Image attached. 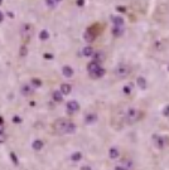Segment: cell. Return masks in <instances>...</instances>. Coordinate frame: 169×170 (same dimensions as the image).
I'll use <instances>...</instances> for the list:
<instances>
[{
	"mask_svg": "<svg viewBox=\"0 0 169 170\" xmlns=\"http://www.w3.org/2000/svg\"><path fill=\"white\" fill-rule=\"evenodd\" d=\"M125 29L124 26H114L112 28V35L114 37H121L122 34H124Z\"/></svg>",
	"mask_w": 169,
	"mask_h": 170,
	"instance_id": "obj_16",
	"label": "cell"
},
{
	"mask_svg": "<svg viewBox=\"0 0 169 170\" xmlns=\"http://www.w3.org/2000/svg\"><path fill=\"white\" fill-rule=\"evenodd\" d=\"M30 83H32V86H33V87H42V85H43L39 78H32Z\"/></svg>",
	"mask_w": 169,
	"mask_h": 170,
	"instance_id": "obj_26",
	"label": "cell"
},
{
	"mask_svg": "<svg viewBox=\"0 0 169 170\" xmlns=\"http://www.w3.org/2000/svg\"><path fill=\"white\" fill-rule=\"evenodd\" d=\"M11 121H13L14 124H22V121H23V120H22V117H20V116H18V115H17V116H13Z\"/></svg>",
	"mask_w": 169,
	"mask_h": 170,
	"instance_id": "obj_29",
	"label": "cell"
},
{
	"mask_svg": "<svg viewBox=\"0 0 169 170\" xmlns=\"http://www.w3.org/2000/svg\"><path fill=\"white\" fill-rule=\"evenodd\" d=\"M82 159V153H80V151H77V153H73L71 155V160L72 161H80Z\"/></svg>",
	"mask_w": 169,
	"mask_h": 170,
	"instance_id": "obj_23",
	"label": "cell"
},
{
	"mask_svg": "<svg viewBox=\"0 0 169 170\" xmlns=\"http://www.w3.org/2000/svg\"><path fill=\"white\" fill-rule=\"evenodd\" d=\"M141 111L139 108L136 107H133V106H130V107H128L125 110L124 115H122V119H124V122L128 124V125H133L138 122L140 119H141Z\"/></svg>",
	"mask_w": 169,
	"mask_h": 170,
	"instance_id": "obj_2",
	"label": "cell"
},
{
	"mask_svg": "<svg viewBox=\"0 0 169 170\" xmlns=\"http://www.w3.org/2000/svg\"><path fill=\"white\" fill-rule=\"evenodd\" d=\"M115 170H126V169H124L122 166H116V169H115Z\"/></svg>",
	"mask_w": 169,
	"mask_h": 170,
	"instance_id": "obj_37",
	"label": "cell"
},
{
	"mask_svg": "<svg viewBox=\"0 0 169 170\" xmlns=\"http://www.w3.org/2000/svg\"><path fill=\"white\" fill-rule=\"evenodd\" d=\"M111 20L114 23V26H124V24H125L124 18L120 17V15H114V17H111Z\"/></svg>",
	"mask_w": 169,
	"mask_h": 170,
	"instance_id": "obj_10",
	"label": "cell"
},
{
	"mask_svg": "<svg viewBox=\"0 0 169 170\" xmlns=\"http://www.w3.org/2000/svg\"><path fill=\"white\" fill-rule=\"evenodd\" d=\"M62 73H63V76L64 77H72L73 76V69L70 67V66H64L63 68H62Z\"/></svg>",
	"mask_w": 169,
	"mask_h": 170,
	"instance_id": "obj_19",
	"label": "cell"
},
{
	"mask_svg": "<svg viewBox=\"0 0 169 170\" xmlns=\"http://www.w3.org/2000/svg\"><path fill=\"white\" fill-rule=\"evenodd\" d=\"M130 72H131V68H130V66L121 63V64H117V66L115 67L114 74H115V77L119 78V79H124V78H126L130 74Z\"/></svg>",
	"mask_w": 169,
	"mask_h": 170,
	"instance_id": "obj_5",
	"label": "cell"
},
{
	"mask_svg": "<svg viewBox=\"0 0 169 170\" xmlns=\"http://www.w3.org/2000/svg\"><path fill=\"white\" fill-rule=\"evenodd\" d=\"M53 130L58 135H68L76 131V124L68 119H58L53 122Z\"/></svg>",
	"mask_w": 169,
	"mask_h": 170,
	"instance_id": "obj_1",
	"label": "cell"
},
{
	"mask_svg": "<svg viewBox=\"0 0 169 170\" xmlns=\"http://www.w3.org/2000/svg\"><path fill=\"white\" fill-rule=\"evenodd\" d=\"M92 58H94L95 62H97V63H102L103 60H105V53L101 52V51H98V52H95L94 53V56H92Z\"/></svg>",
	"mask_w": 169,
	"mask_h": 170,
	"instance_id": "obj_11",
	"label": "cell"
},
{
	"mask_svg": "<svg viewBox=\"0 0 169 170\" xmlns=\"http://www.w3.org/2000/svg\"><path fill=\"white\" fill-rule=\"evenodd\" d=\"M66 110H67L68 115H72V113L77 112L80 110V103L77 101H68L66 105Z\"/></svg>",
	"mask_w": 169,
	"mask_h": 170,
	"instance_id": "obj_7",
	"label": "cell"
},
{
	"mask_svg": "<svg viewBox=\"0 0 169 170\" xmlns=\"http://www.w3.org/2000/svg\"><path fill=\"white\" fill-rule=\"evenodd\" d=\"M34 92V87L32 85H23L22 86V88H20V93L23 94V96H30Z\"/></svg>",
	"mask_w": 169,
	"mask_h": 170,
	"instance_id": "obj_8",
	"label": "cell"
},
{
	"mask_svg": "<svg viewBox=\"0 0 169 170\" xmlns=\"http://www.w3.org/2000/svg\"><path fill=\"white\" fill-rule=\"evenodd\" d=\"M153 142H154V146L156 149L162 150L167 145V139L162 135H153Z\"/></svg>",
	"mask_w": 169,
	"mask_h": 170,
	"instance_id": "obj_6",
	"label": "cell"
},
{
	"mask_svg": "<svg viewBox=\"0 0 169 170\" xmlns=\"http://www.w3.org/2000/svg\"><path fill=\"white\" fill-rule=\"evenodd\" d=\"M163 116H166V117L169 116V105H167L166 107H164V110H163Z\"/></svg>",
	"mask_w": 169,
	"mask_h": 170,
	"instance_id": "obj_30",
	"label": "cell"
},
{
	"mask_svg": "<svg viewBox=\"0 0 169 170\" xmlns=\"http://www.w3.org/2000/svg\"><path fill=\"white\" fill-rule=\"evenodd\" d=\"M56 1H57V3H59V1H62V0H56Z\"/></svg>",
	"mask_w": 169,
	"mask_h": 170,
	"instance_id": "obj_39",
	"label": "cell"
},
{
	"mask_svg": "<svg viewBox=\"0 0 169 170\" xmlns=\"http://www.w3.org/2000/svg\"><path fill=\"white\" fill-rule=\"evenodd\" d=\"M0 141H1V144H4V142H5V132L0 135Z\"/></svg>",
	"mask_w": 169,
	"mask_h": 170,
	"instance_id": "obj_32",
	"label": "cell"
},
{
	"mask_svg": "<svg viewBox=\"0 0 169 170\" xmlns=\"http://www.w3.org/2000/svg\"><path fill=\"white\" fill-rule=\"evenodd\" d=\"M33 33H34V26L30 24V23H25V24H23L22 28H20V37H22L23 43L24 44L28 43V42L32 39Z\"/></svg>",
	"mask_w": 169,
	"mask_h": 170,
	"instance_id": "obj_4",
	"label": "cell"
},
{
	"mask_svg": "<svg viewBox=\"0 0 169 170\" xmlns=\"http://www.w3.org/2000/svg\"><path fill=\"white\" fill-rule=\"evenodd\" d=\"M27 54H28V48H27L25 44L20 45V49H19V56L20 57H25Z\"/></svg>",
	"mask_w": 169,
	"mask_h": 170,
	"instance_id": "obj_25",
	"label": "cell"
},
{
	"mask_svg": "<svg viewBox=\"0 0 169 170\" xmlns=\"http://www.w3.org/2000/svg\"><path fill=\"white\" fill-rule=\"evenodd\" d=\"M43 57L44 59H53V54H51V53H44Z\"/></svg>",
	"mask_w": 169,
	"mask_h": 170,
	"instance_id": "obj_31",
	"label": "cell"
},
{
	"mask_svg": "<svg viewBox=\"0 0 169 170\" xmlns=\"http://www.w3.org/2000/svg\"><path fill=\"white\" fill-rule=\"evenodd\" d=\"M77 5L78 6H83L85 5V0H77Z\"/></svg>",
	"mask_w": 169,
	"mask_h": 170,
	"instance_id": "obj_34",
	"label": "cell"
},
{
	"mask_svg": "<svg viewBox=\"0 0 169 170\" xmlns=\"http://www.w3.org/2000/svg\"><path fill=\"white\" fill-rule=\"evenodd\" d=\"M133 87H134V85L131 82H129L126 86H124V88H122V92H124L126 96H129V94H131V92H133Z\"/></svg>",
	"mask_w": 169,
	"mask_h": 170,
	"instance_id": "obj_22",
	"label": "cell"
},
{
	"mask_svg": "<svg viewBox=\"0 0 169 170\" xmlns=\"http://www.w3.org/2000/svg\"><path fill=\"white\" fill-rule=\"evenodd\" d=\"M97 115L96 113H88V115H86V117H85V122L86 124H94L97 121Z\"/></svg>",
	"mask_w": 169,
	"mask_h": 170,
	"instance_id": "obj_13",
	"label": "cell"
},
{
	"mask_svg": "<svg viewBox=\"0 0 169 170\" xmlns=\"http://www.w3.org/2000/svg\"><path fill=\"white\" fill-rule=\"evenodd\" d=\"M119 155H120V153H119V150H117V147H110V150H109V156L110 159H112V160H115V159H117L119 158Z\"/></svg>",
	"mask_w": 169,
	"mask_h": 170,
	"instance_id": "obj_15",
	"label": "cell"
},
{
	"mask_svg": "<svg viewBox=\"0 0 169 170\" xmlns=\"http://www.w3.org/2000/svg\"><path fill=\"white\" fill-rule=\"evenodd\" d=\"M43 146H44V144L42 140H34L33 144H32V147H33V150H36V151H39L43 149Z\"/></svg>",
	"mask_w": 169,
	"mask_h": 170,
	"instance_id": "obj_17",
	"label": "cell"
},
{
	"mask_svg": "<svg viewBox=\"0 0 169 170\" xmlns=\"http://www.w3.org/2000/svg\"><path fill=\"white\" fill-rule=\"evenodd\" d=\"M6 15H8V17H9V18H11V19L14 18V14L11 13V11H8V13H6Z\"/></svg>",
	"mask_w": 169,
	"mask_h": 170,
	"instance_id": "obj_36",
	"label": "cell"
},
{
	"mask_svg": "<svg viewBox=\"0 0 169 170\" xmlns=\"http://www.w3.org/2000/svg\"><path fill=\"white\" fill-rule=\"evenodd\" d=\"M105 69H103V68L101 67L100 68V69H97L96 72H94V73H90V77L92 78V79H97V78H102L103 76H105Z\"/></svg>",
	"mask_w": 169,
	"mask_h": 170,
	"instance_id": "obj_12",
	"label": "cell"
},
{
	"mask_svg": "<svg viewBox=\"0 0 169 170\" xmlns=\"http://www.w3.org/2000/svg\"><path fill=\"white\" fill-rule=\"evenodd\" d=\"M81 170H92V169L90 165H83V166H81Z\"/></svg>",
	"mask_w": 169,
	"mask_h": 170,
	"instance_id": "obj_33",
	"label": "cell"
},
{
	"mask_svg": "<svg viewBox=\"0 0 169 170\" xmlns=\"http://www.w3.org/2000/svg\"><path fill=\"white\" fill-rule=\"evenodd\" d=\"M100 24L97 23H95V24H92L91 26H88V28L85 30V34H83V39L87 42V43H92L96 37L100 34Z\"/></svg>",
	"mask_w": 169,
	"mask_h": 170,
	"instance_id": "obj_3",
	"label": "cell"
},
{
	"mask_svg": "<svg viewBox=\"0 0 169 170\" xmlns=\"http://www.w3.org/2000/svg\"><path fill=\"white\" fill-rule=\"evenodd\" d=\"M100 68H101L100 63L95 62V60H91V62L87 64V72H88V74H90V73H94V72H96L97 69H100Z\"/></svg>",
	"mask_w": 169,
	"mask_h": 170,
	"instance_id": "obj_9",
	"label": "cell"
},
{
	"mask_svg": "<svg viewBox=\"0 0 169 170\" xmlns=\"http://www.w3.org/2000/svg\"><path fill=\"white\" fill-rule=\"evenodd\" d=\"M71 91H72L71 85H68V83H62V85H61V92L63 94H70Z\"/></svg>",
	"mask_w": 169,
	"mask_h": 170,
	"instance_id": "obj_18",
	"label": "cell"
},
{
	"mask_svg": "<svg viewBox=\"0 0 169 170\" xmlns=\"http://www.w3.org/2000/svg\"><path fill=\"white\" fill-rule=\"evenodd\" d=\"M49 38V33H48V30L47 29H43L42 32L39 33V39L41 40H47Z\"/></svg>",
	"mask_w": 169,
	"mask_h": 170,
	"instance_id": "obj_24",
	"label": "cell"
},
{
	"mask_svg": "<svg viewBox=\"0 0 169 170\" xmlns=\"http://www.w3.org/2000/svg\"><path fill=\"white\" fill-rule=\"evenodd\" d=\"M52 97H53V100H54L56 102H62L63 101V93L61 92V90L59 91H54V92L52 93Z\"/></svg>",
	"mask_w": 169,
	"mask_h": 170,
	"instance_id": "obj_20",
	"label": "cell"
},
{
	"mask_svg": "<svg viewBox=\"0 0 169 170\" xmlns=\"http://www.w3.org/2000/svg\"><path fill=\"white\" fill-rule=\"evenodd\" d=\"M136 85L139 86L141 90H145L147 88V79H145L144 77H138L136 78Z\"/></svg>",
	"mask_w": 169,
	"mask_h": 170,
	"instance_id": "obj_21",
	"label": "cell"
},
{
	"mask_svg": "<svg viewBox=\"0 0 169 170\" xmlns=\"http://www.w3.org/2000/svg\"><path fill=\"white\" fill-rule=\"evenodd\" d=\"M94 48L91 47V45H86L83 49H82V56L83 57H92L94 56Z\"/></svg>",
	"mask_w": 169,
	"mask_h": 170,
	"instance_id": "obj_14",
	"label": "cell"
},
{
	"mask_svg": "<svg viewBox=\"0 0 169 170\" xmlns=\"http://www.w3.org/2000/svg\"><path fill=\"white\" fill-rule=\"evenodd\" d=\"M10 159H11V161H13V164H14L15 166H18V165H19L18 156H17V154H15V153H13V151L10 153Z\"/></svg>",
	"mask_w": 169,
	"mask_h": 170,
	"instance_id": "obj_27",
	"label": "cell"
},
{
	"mask_svg": "<svg viewBox=\"0 0 169 170\" xmlns=\"http://www.w3.org/2000/svg\"><path fill=\"white\" fill-rule=\"evenodd\" d=\"M45 4H47V5H48L49 8H54L58 3H57L56 0H45Z\"/></svg>",
	"mask_w": 169,
	"mask_h": 170,
	"instance_id": "obj_28",
	"label": "cell"
},
{
	"mask_svg": "<svg viewBox=\"0 0 169 170\" xmlns=\"http://www.w3.org/2000/svg\"><path fill=\"white\" fill-rule=\"evenodd\" d=\"M0 20H4V13H0Z\"/></svg>",
	"mask_w": 169,
	"mask_h": 170,
	"instance_id": "obj_38",
	"label": "cell"
},
{
	"mask_svg": "<svg viewBox=\"0 0 169 170\" xmlns=\"http://www.w3.org/2000/svg\"><path fill=\"white\" fill-rule=\"evenodd\" d=\"M116 10L117 11H122V13H124V11H126V9H125V8H122V6H117Z\"/></svg>",
	"mask_w": 169,
	"mask_h": 170,
	"instance_id": "obj_35",
	"label": "cell"
},
{
	"mask_svg": "<svg viewBox=\"0 0 169 170\" xmlns=\"http://www.w3.org/2000/svg\"><path fill=\"white\" fill-rule=\"evenodd\" d=\"M167 68H168V72H169V64H168V67H167Z\"/></svg>",
	"mask_w": 169,
	"mask_h": 170,
	"instance_id": "obj_40",
	"label": "cell"
}]
</instances>
